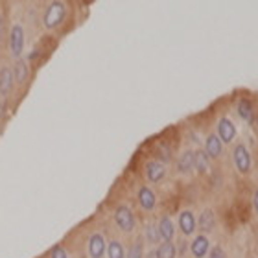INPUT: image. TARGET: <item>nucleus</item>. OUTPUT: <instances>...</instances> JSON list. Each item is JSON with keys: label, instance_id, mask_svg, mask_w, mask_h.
Segmentation results:
<instances>
[{"label": "nucleus", "instance_id": "nucleus-1", "mask_svg": "<svg viewBox=\"0 0 258 258\" xmlns=\"http://www.w3.org/2000/svg\"><path fill=\"white\" fill-rule=\"evenodd\" d=\"M67 19V6L63 0H52L43 13V26L48 32H54Z\"/></svg>", "mask_w": 258, "mask_h": 258}, {"label": "nucleus", "instance_id": "nucleus-2", "mask_svg": "<svg viewBox=\"0 0 258 258\" xmlns=\"http://www.w3.org/2000/svg\"><path fill=\"white\" fill-rule=\"evenodd\" d=\"M26 48V32L21 22H13L8 32V50L13 59H19Z\"/></svg>", "mask_w": 258, "mask_h": 258}, {"label": "nucleus", "instance_id": "nucleus-3", "mask_svg": "<svg viewBox=\"0 0 258 258\" xmlns=\"http://www.w3.org/2000/svg\"><path fill=\"white\" fill-rule=\"evenodd\" d=\"M232 164L236 168V172L242 173V175H247L251 172V168H253L251 153H249L247 146L242 144V142L232 148Z\"/></svg>", "mask_w": 258, "mask_h": 258}, {"label": "nucleus", "instance_id": "nucleus-4", "mask_svg": "<svg viewBox=\"0 0 258 258\" xmlns=\"http://www.w3.org/2000/svg\"><path fill=\"white\" fill-rule=\"evenodd\" d=\"M114 223L122 232H133L135 227H137L133 210L129 209L127 205H118L114 210Z\"/></svg>", "mask_w": 258, "mask_h": 258}, {"label": "nucleus", "instance_id": "nucleus-5", "mask_svg": "<svg viewBox=\"0 0 258 258\" xmlns=\"http://www.w3.org/2000/svg\"><path fill=\"white\" fill-rule=\"evenodd\" d=\"M144 177H146V181L151 184H157V183H161V181H164V177H166V164H162V162L157 161V159L148 161L144 166Z\"/></svg>", "mask_w": 258, "mask_h": 258}, {"label": "nucleus", "instance_id": "nucleus-6", "mask_svg": "<svg viewBox=\"0 0 258 258\" xmlns=\"http://www.w3.org/2000/svg\"><path fill=\"white\" fill-rule=\"evenodd\" d=\"M216 135L220 137V140L223 142V144H231V142H234V139H236V125H234V122H232L231 118H227V116H221L220 120H218V124H216Z\"/></svg>", "mask_w": 258, "mask_h": 258}, {"label": "nucleus", "instance_id": "nucleus-7", "mask_svg": "<svg viewBox=\"0 0 258 258\" xmlns=\"http://www.w3.org/2000/svg\"><path fill=\"white\" fill-rule=\"evenodd\" d=\"M177 227L183 236H192V234H196V229H198V218H196V214H194V210L184 209L179 212Z\"/></svg>", "mask_w": 258, "mask_h": 258}, {"label": "nucleus", "instance_id": "nucleus-8", "mask_svg": "<svg viewBox=\"0 0 258 258\" xmlns=\"http://www.w3.org/2000/svg\"><path fill=\"white\" fill-rule=\"evenodd\" d=\"M15 80H13V72H11L10 64H2L0 67V102H6L10 94L13 92Z\"/></svg>", "mask_w": 258, "mask_h": 258}, {"label": "nucleus", "instance_id": "nucleus-9", "mask_svg": "<svg viewBox=\"0 0 258 258\" xmlns=\"http://www.w3.org/2000/svg\"><path fill=\"white\" fill-rule=\"evenodd\" d=\"M87 251L91 258H103L105 251H107V242L102 232H92L89 236V243H87Z\"/></svg>", "mask_w": 258, "mask_h": 258}, {"label": "nucleus", "instance_id": "nucleus-10", "mask_svg": "<svg viewBox=\"0 0 258 258\" xmlns=\"http://www.w3.org/2000/svg\"><path fill=\"white\" fill-rule=\"evenodd\" d=\"M11 72H13V80H15V85L22 87L26 85V81L30 80V63H28L26 57H19L15 59L13 67H11Z\"/></svg>", "mask_w": 258, "mask_h": 258}, {"label": "nucleus", "instance_id": "nucleus-11", "mask_svg": "<svg viewBox=\"0 0 258 258\" xmlns=\"http://www.w3.org/2000/svg\"><path fill=\"white\" fill-rule=\"evenodd\" d=\"M188 251L194 258H205L210 251V240L207 234H198L188 243Z\"/></svg>", "mask_w": 258, "mask_h": 258}, {"label": "nucleus", "instance_id": "nucleus-12", "mask_svg": "<svg viewBox=\"0 0 258 258\" xmlns=\"http://www.w3.org/2000/svg\"><path fill=\"white\" fill-rule=\"evenodd\" d=\"M223 142L220 140V137L216 133H210L207 135V139H205V144H203V150L205 153L209 155V159L212 161V159H220L221 153H223Z\"/></svg>", "mask_w": 258, "mask_h": 258}, {"label": "nucleus", "instance_id": "nucleus-13", "mask_svg": "<svg viewBox=\"0 0 258 258\" xmlns=\"http://www.w3.org/2000/svg\"><path fill=\"white\" fill-rule=\"evenodd\" d=\"M137 199H139L140 209L146 210V212H151L157 207V196L150 186H140L139 192H137Z\"/></svg>", "mask_w": 258, "mask_h": 258}, {"label": "nucleus", "instance_id": "nucleus-14", "mask_svg": "<svg viewBox=\"0 0 258 258\" xmlns=\"http://www.w3.org/2000/svg\"><path fill=\"white\" fill-rule=\"evenodd\" d=\"M157 229H159V236H161L162 242H172L173 236H175V223L172 221L170 216H162L157 223Z\"/></svg>", "mask_w": 258, "mask_h": 258}, {"label": "nucleus", "instance_id": "nucleus-15", "mask_svg": "<svg viewBox=\"0 0 258 258\" xmlns=\"http://www.w3.org/2000/svg\"><path fill=\"white\" fill-rule=\"evenodd\" d=\"M216 227V214L212 209H205L201 210V214H199L198 218V229H201L203 231V234H207V232H212Z\"/></svg>", "mask_w": 258, "mask_h": 258}, {"label": "nucleus", "instance_id": "nucleus-16", "mask_svg": "<svg viewBox=\"0 0 258 258\" xmlns=\"http://www.w3.org/2000/svg\"><path fill=\"white\" fill-rule=\"evenodd\" d=\"M177 172L181 175H190L194 172V150H184L177 159Z\"/></svg>", "mask_w": 258, "mask_h": 258}, {"label": "nucleus", "instance_id": "nucleus-17", "mask_svg": "<svg viewBox=\"0 0 258 258\" xmlns=\"http://www.w3.org/2000/svg\"><path fill=\"white\" fill-rule=\"evenodd\" d=\"M236 113H238V116L243 120V122H253V120H254L253 102H251V100H247V98H242V100H238Z\"/></svg>", "mask_w": 258, "mask_h": 258}, {"label": "nucleus", "instance_id": "nucleus-18", "mask_svg": "<svg viewBox=\"0 0 258 258\" xmlns=\"http://www.w3.org/2000/svg\"><path fill=\"white\" fill-rule=\"evenodd\" d=\"M210 166V159L209 155L205 153V150H196L194 151V172L203 175V173L209 172Z\"/></svg>", "mask_w": 258, "mask_h": 258}, {"label": "nucleus", "instance_id": "nucleus-19", "mask_svg": "<svg viewBox=\"0 0 258 258\" xmlns=\"http://www.w3.org/2000/svg\"><path fill=\"white\" fill-rule=\"evenodd\" d=\"M157 258H177V249L173 242H162L155 249Z\"/></svg>", "mask_w": 258, "mask_h": 258}, {"label": "nucleus", "instance_id": "nucleus-20", "mask_svg": "<svg viewBox=\"0 0 258 258\" xmlns=\"http://www.w3.org/2000/svg\"><path fill=\"white\" fill-rule=\"evenodd\" d=\"M107 258H125V247L120 240H111L107 242V251H105Z\"/></svg>", "mask_w": 258, "mask_h": 258}, {"label": "nucleus", "instance_id": "nucleus-21", "mask_svg": "<svg viewBox=\"0 0 258 258\" xmlns=\"http://www.w3.org/2000/svg\"><path fill=\"white\" fill-rule=\"evenodd\" d=\"M144 240L150 245H157V243L161 242V236H159V229H157V223L150 221V223H146L144 227Z\"/></svg>", "mask_w": 258, "mask_h": 258}, {"label": "nucleus", "instance_id": "nucleus-22", "mask_svg": "<svg viewBox=\"0 0 258 258\" xmlns=\"http://www.w3.org/2000/svg\"><path fill=\"white\" fill-rule=\"evenodd\" d=\"M157 161H161L162 164H168V162L172 161V150L168 148V146H164V144H161L159 148H157Z\"/></svg>", "mask_w": 258, "mask_h": 258}, {"label": "nucleus", "instance_id": "nucleus-23", "mask_svg": "<svg viewBox=\"0 0 258 258\" xmlns=\"http://www.w3.org/2000/svg\"><path fill=\"white\" fill-rule=\"evenodd\" d=\"M125 258H144V245H142V242L133 243L129 247V251H125Z\"/></svg>", "mask_w": 258, "mask_h": 258}, {"label": "nucleus", "instance_id": "nucleus-24", "mask_svg": "<svg viewBox=\"0 0 258 258\" xmlns=\"http://www.w3.org/2000/svg\"><path fill=\"white\" fill-rule=\"evenodd\" d=\"M50 258H69V253L64 251L63 245H55L52 249V253H50Z\"/></svg>", "mask_w": 258, "mask_h": 258}, {"label": "nucleus", "instance_id": "nucleus-25", "mask_svg": "<svg viewBox=\"0 0 258 258\" xmlns=\"http://www.w3.org/2000/svg\"><path fill=\"white\" fill-rule=\"evenodd\" d=\"M207 256H209V258H227V254H225V251L220 247V245H216V247L210 249Z\"/></svg>", "mask_w": 258, "mask_h": 258}, {"label": "nucleus", "instance_id": "nucleus-26", "mask_svg": "<svg viewBox=\"0 0 258 258\" xmlns=\"http://www.w3.org/2000/svg\"><path fill=\"white\" fill-rule=\"evenodd\" d=\"M175 249H177V254H181V256H183L184 251L188 249V243H186V240H179V243L175 245Z\"/></svg>", "mask_w": 258, "mask_h": 258}, {"label": "nucleus", "instance_id": "nucleus-27", "mask_svg": "<svg viewBox=\"0 0 258 258\" xmlns=\"http://www.w3.org/2000/svg\"><path fill=\"white\" fill-rule=\"evenodd\" d=\"M253 207H254V212L258 216V188L254 190V196H253Z\"/></svg>", "mask_w": 258, "mask_h": 258}, {"label": "nucleus", "instance_id": "nucleus-28", "mask_svg": "<svg viewBox=\"0 0 258 258\" xmlns=\"http://www.w3.org/2000/svg\"><path fill=\"white\" fill-rule=\"evenodd\" d=\"M2 33H4V15L0 11V37H2Z\"/></svg>", "mask_w": 258, "mask_h": 258}, {"label": "nucleus", "instance_id": "nucleus-29", "mask_svg": "<svg viewBox=\"0 0 258 258\" xmlns=\"http://www.w3.org/2000/svg\"><path fill=\"white\" fill-rule=\"evenodd\" d=\"M146 258H157V253H155V249H151L150 253L146 254Z\"/></svg>", "mask_w": 258, "mask_h": 258}, {"label": "nucleus", "instance_id": "nucleus-30", "mask_svg": "<svg viewBox=\"0 0 258 258\" xmlns=\"http://www.w3.org/2000/svg\"><path fill=\"white\" fill-rule=\"evenodd\" d=\"M256 122H258V118H256Z\"/></svg>", "mask_w": 258, "mask_h": 258}]
</instances>
